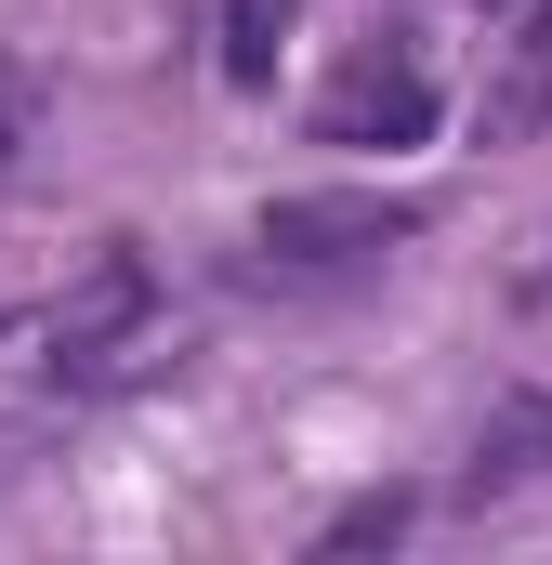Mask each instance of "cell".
I'll return each mask as SVG.
<instances>
[{
    "label": "cell",
    "instance_id": "1",
    "mask_svg": "<svg viewBox=\"0 0 552 565\" xmlns=\"http://www.w3.org/2000/svg\"><path fill=\"white\" fill-rule=\"evenodd\" d=\"M395 237H421V198H276L251 224V277H342L382 264Z\"/></svg>",
    "mask_w": 552,
    "mask_h": 565
},
{
    "label": "cell",
    "instance_id": "2",
    "mask_svg": "<svg viewBox=\"0 0 552 565\" xmlns=\"http://www.w3.org/2000/svg\"><path fill=\"white\" fill-rule=\"evenodd\" d=\"M316 132H329V145H421V132H434V66H421V53L342 66L329 106H316Z\"/></svg>",
    "mask_w": 552,
    "mask_h": 565
},
{
    "label": "cell",
    "instance_id": "3",
    "mask_svg": "<svg viewBox=\"0 0 552 565\" xmlns=\"http://www.w3.org/2000/svg\"><path fill=\"white\" fill-rule=\"evenodd\" d=\"M132 316H145V264H132V250H106V264H93V289L53 316V355H66V369H106Z\"/></svg>",
    "mask_w": 552,
    "mask_h": 565
},
{
    "label": "cell",
    "instance_id": "4",
    "mask_svg": "<svg viewBox=\"0 0 552 565\" xmlns=\"http://www.w3.org/2000/svg\"><path fill=\"white\" fill-rule=\"evenodd\" d=\"M540 473H552V382H540V395H513L500 422L474 434V460H460V487L487 500V487H540Z\"/></svg>",
    "mask_w": 552,
    "mask_h": 565
},
{
    "label": "cell",
    "instance_id": "5",
    "mask_svg": "<svg viewBox=\"0 0 552 565\" xmlns=\"http://www.w3.org/2000/svg\"><path fill=\"white\" fill-rule=\"evenodd\" d=\"M289 53V0H224V79H276Z\"/></svg>",
    "mask_w": 552,
    "mask_h": 565
},
{
    "label": "cell",
    "instance_id": "6",
    "mask_svg": "<svg viewBox=\"0 0 552 565\" xmlns=\"http://www.w3.org/2000/svg\"><path fill=\"white\" fill-rule=\"evenodd\" d=\"M540 106H552V13L527 26V53H513V93H500V132H540Z\"/></svg>",
    "mask_w": 552,
    "mask_h": 565
},
{
    "label": "cell",
    "instance_id": "7",
    "mask_svg": "<svg viewBox=\"0 0 552 565\" xmlns=\"http://www.w3.org/2000/svg\"><path fill=\"white\" fill-rule=\"evenodd\" d=\"M395 526H408V500H355V513H342L316 553H369V540H395Z\"/></svg>",
    "mask_w": 552,
    "mask_h": 565
}]
</instances>
